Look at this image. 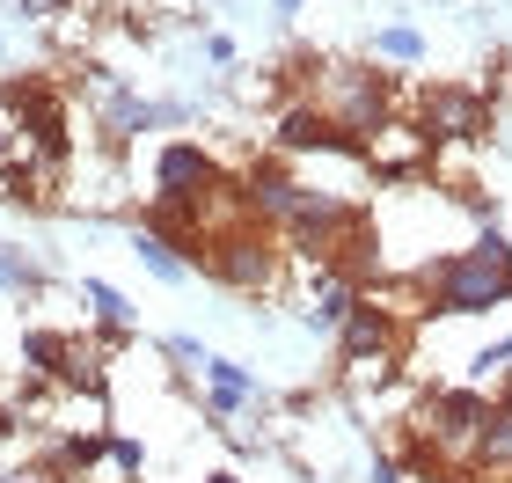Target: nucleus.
<instances>
[{
    "mask_svg": "<svg viewBox=\"0 0 512 483\" xmlns=\"http://www.w3.org/2000/svg\"><path fill=\"white\" fill-rule=\"evenodd\" d=\"M81 293H88V308H96V322H103L110 337H132V330H139V315H132V301H125L118 286H103V279H81Z\"/></svg>",
    "mask_w": 512,
    "mask_h": 483,
    "instance_id": "obj_15",
    "label": "nucleus"
},
{
    "mask_svg": "<svg viewBox=\"0 0 512 483\" xmlns=\"http://www.w3.org/2000/svg\"><path fill=\"white\" fill-rule=\"evenodd\" d=\"M469 469L476 476H512V410L491 403V418H483L476 447H469Z\"/></svg>",
    "mask_w": 512,
    "mask_h": 483,
    "instance_id": "obj_13",
    "label": "nucleus"
},
{
    "mask_svg": "<svg viewBox=\"0 0 512 483\" xmlns=\"http://www.w3.org/2000/svg\"><path fill=\"white\" fill-rule=\"evenodd\" d=\"M220 161L205 154L198 140H169L154 154V198H169V205H213V191H220Z\"/></svg>",
    "mask_w": 512,
    "mask_h": 483,
    "instance_id": "obj_8",
    "label": "nucleus"
},
{
    "mask_svg": "<svg viewBox=\"0 0 512 483\" xmlns=\"http://www.w3.org/2000/svg\"><path fill=\"white\" fill-rule=\"evenodd\" d=\"M132 257L147 264L161 286H183V279H191V264H183V257H176V249L161 242V235H147V227H132Z\"/></svg>",
    "mask_w": 512,
    "mask_h": 483,
    "instance_id": "obj_16",
    "label": "nucleus"
},
{
    "mask_svg": "<svg viewBox=\"0 0 512 483\" xmlns=\"http://www.w3.org/2000/svg\"><path fill=\"white\" fill-rule=\"evenodd\" d=\"M22 154V140H15V118H8V103H0V169Z\"/></svg>",
    "mask_w": 512,
    "mask_h": 483,
    "instance_id": "obj_22",
    "label": "nucleus"
},
{
    "mask_svg": "<svg viewBox=\"0 0 512 483\" xmlns=\"http://www.w3.org/2000/svg\"><path fill=\"white\" fill-rule=\"evenodd\" d=\"M205 279L227 286V293H271L278 279H286V242L271 235V227H256V220H220V227H205Z\"/></svg>",
    "mask_w": 512,
    "mask_h": 483,
    "instance_id": "obj_2",
    "label": "nucleus"
},
{
    "mask_svg": "<svg viewBox=\"0 0 512 483\" xmlns=\"http://www.w3.org/2000/svg\"><path fill=\"white\" fill-rule=\"evenodd\" d=\"M278 8H286V15H300V0H278Z\"/></svg>",
    "mask_w": 512,
    "mask_h": 483,
    "instance_id": "obj_25",
    "label": "nucleus"
},
{
    "mask_svg": "<svg viewBox=\"0 0 512 483\" xmlns=\"http://www.w3.org/2000/svg\"><path fill=\"white\" fill-rule=\"evenodd\" d=\"M498 410H512V381H505V388H498Z\"/></svg>",
    "mask_w": 512,
    "mask_h": 483,
    "instance_id": "obj_24",
    "label": "nucleus"
},
{
    "mask_svg": "<svg viewBox=\"0 0 512 483\" xmlns=\"http://www.w3.org/2000/svg\"><path fill=\"white\" fill-rule=\"evenodd\" d=\"M403 337H410L403 308H388L381 293H359V308L344 315V330H337V366L352 381H388L395 359H403Z\"/></svg>",
    "mask_w": 512,
    "mask_h": 483,
    "instance_id": "obj_4",
    "label": "nucleus"
},
{
    "mask_svg": "<svg viewBox=\"0 0 512 483\" xmlns=\"http://www.w3.org/2000/svg\"><path fill=\"white\" fill-rule=\"evenodd\" d=\"M205 483H242V476H235V469H213V476H205Z\"/></svg>",
    "mask_w": 512,
    "mask_h": 483,
    "instance_id": "obj_23",
    "label": "nucleus"
},
{
    "mask_svg": "<svg viewBox=\"0 0 512 483\" xmlns=\"http://www.w3.org/2000/svg\"><path fill=\"white\" fill-rule=\"evenodd\" d=\"M103 454H110V462H118L125 476H139V462H147V454H139V440H110Z\"/></svg>",
    "mask_w": 512,
    "mask_h": 483,
    "instance_id": "obj_21",
    "label": "nucleus"
},
{
    "mask_svg": "<svg viewBox=\"0 0 512 483\" xmlns=\"http://www.w3.org/2000/svg\"><path fill=\"white\" fill-rule=\"evenodd\" d=\"M22 293H44V264L22 257L15 242H0V301H22Z\"/></svg>",
    "mask_w": 512,
    "mask_h": 483,
    "instance_id": "obj_17",
    "label": "nucleus"
},
{
    "mask_svg": "<svg viewBox=\"0 0 512 483\" xmlns=\"http://www.w3.org/2000/svg\"><path fill=\"white\" fill-rule=\"evenodd\" d=\"M359 227H366V205L359 198L322 191V183H300V198H293L286 227H278V242H286L300 264H330L344 249V235H359Z\"/></svg>",
    "mask_w": 512,
    "mask_h": 483,
    "instance_id": "obj_3",
    "label": "nucleus"
},
{
    "mask_svg": "<svg viewBox=\"0 0 512 483\" xmlns=\"http://www.w3.org/2000/svg\"><path fill=\"white\" fill-rule=\"evenodd\" d=\"M322 110L366 147L381 125H395V88L374 66H322Z\"/></svg>",
    "mask_w": 512,
    "mask_h": 483,
    "instance_id": "obj_5",
    "label": "nucleus"
},
{
    "mask_svg": "<svg viewBox=\"0 0 512 483\" xmlns=\"http://www.w3.org/2000/svg\"><path fill=\"white\" fill-rule=\"evenodd\" d=\"M66 352H74V337H59V330H22V366H30L37 381H59V374H66Z\"/></svg>",
    "mask_w": 512,
    "mask_h": 483,
    "instance_id": "obj_14",
    "label": "nucleus"
},
{
    "mask_svg": "<svg viewBox=\"0 0 512 483\" xmlns=\"http://www.w3.org/2000/svg\"><path fill=\"white\" fill-rule=\"evenodd\" d=\"M505 366H512V337H498V344L476 352V374H505Z\"/></svg>",
    "mask_w": 512,
    "mask_h": 483,
    "instance_id": "obj_20",
    "label": "nucleus"
},
{
    "mask_svg": "<svg viewBox=\"0 0 512 483\" xmlns=\"http://www.w3.org/2000/svg\"><path fill=\"white\" fill-rule=\"evenodd\" d=\"M359 308V286L344 279L337 264H308V286H300V315H308V330H344V315Z\"/></svg>",
    "mask_w": 512,
    "mask_h": 483,
    "instance_id": "obj_11",
    "label": "nucleus"
},
{
    "mask_svg": "<svg viewBox=\"0 0 512 483\" xmlns=\"http://www.w3.org/2000/svg\"><path fill=\"white\" fill-rule=\"evenodd\" d=\"M483 418H491V396L483 388H432L417 403V440H432L439 454H469Z\"/></svg>",
    "mask_w": 512,
    "mask_h": 483,
    "instance_id": "obj_7",
    "label": "nucleus"
},
{
    "mask_svg": "<svg viewBox=\"0 0 512 483\" xmlns=\"http://www.w3.org/2000/svg\"><path fill=\"white\" fill-rule=\"evenodd\" d=\"M417 293H425L432 315H491L512 301V242L505 227H483L476 242H461L454 257H439L417 271Z\"/></svg>",
    "mask_w": 512,
    "mask_h": 483,
    "instance_id": "obj_1",
    "label": "nucleus"
},
{
    "mask_svg": "<svg viewBox=\"0 0 512 483\" xmlns=\"http://www.w3.org/2000/svg\"><path fill=\"white\" fill-rule=\"evenodd\" d=\"M169 359H176V366H191V374H205V359H213V352H205L191 330H176V337H169Z\"/></svg>",
    "mask_w": 512,
    "mask_h": 483,
    "instance_id": "obj_19",
    "label": "nucleus"
},
{
    "mask_svg": "<svg viewBox=\"0 0 512 483\" xmlns=\"http://www.w3.org/2000/svg\"><path fill=\"white\" fill-rule=\"evenodd\" d=\"M374 59L417 66V59H425V37H417V30H381V37H374Z\"/></svg>",
    "mask_w": 512,
    "mask_h": 483,
    "instance_id": "obj_18",
    "label": "nucleus"
},
{
    "mask_svg": "<svg viewBox=\"0 0 512 483\" xmlns=\"http://www.w3.org/2000/svg\"><path fill=\"white\" fill-rule=\"evenodd\" d=\"M0 103L15 118V140L37 147L44 161H66V96L44 81H0Z\"/></svg>",
    "mask_w": 512,
    "mask_h": 483,
    "instance_id": "obj_6",
    "label": "nucleus"
},
{
    "mask_svg": "<svg viewBox=\"0 0 512 483\" xmlns=\"http://www.w3.org/2000/svg\"><path fill=\"white\" fill-rule=\"evenodd\" d=\"M417 132L439 147V140H483L491 132V103L476 96V88H425V103H417Z\"/></svg>",
    "mask_w": 512,
    "mask_h": 483,
    "instance_id": "obj_10",
    "label": "nucleus"
},
{
    "mask_svg": "<svg viewBox=\"0 0 512 483\" xmlns=\"http://www.w3.org/2000/svg\"><path fill=\"white\" fill-rule=\"evenodd\" d=\"M205 381H213V403H205V418H213V425H227L235 410H264V381H256L242 359H220L213 352V359H205Z\"/></svg>",
    "mask_w": 512,
    "mask_h": 483,
    "instance_id": "obj_12",
    "label": "nucleus"
},
{
    "mask_svg": "<svg viewBox=\"0 0 512 483\" xmlns=\"http://www.w3.org/2000/svg\"><path fill=\"white\" fill-rule=\"evenodd\" d=\"M271 154H286V161H300V154H344V161H366V147L344 132L322 103H293L286 118H278V140H271Z\"/></svg>",
    "mask_w": 512,
    "mask_h": 483,
    "instance_id": "obj_9",
    "label": "nucleus"
}]
</instances>
